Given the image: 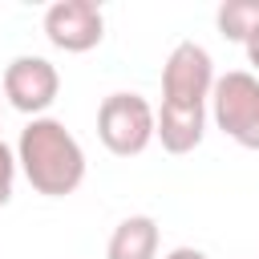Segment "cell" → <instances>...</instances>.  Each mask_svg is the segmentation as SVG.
<instances>
[{"label": "cell", "instance_id": "obj_11", "mask_svg": "<svg viewBox=\"0 0 259 259\" xmlns=\"http://www.w3.org/2000/svg\"><path fill=\"white\" fill-rule=\"evenodd\" d=\"M166 259H206V255H202L198 247H174V251H170Z\"/></svg>", "mask_w": 259, "mask_h": 259}, {"label": "cell", "instance_id": "obj_6", "mask_svg": "<svg viewBox=\"0 0 259 259\" xmlns=\"http://www.w3.org/2000/svg\"><path fill=\"white\" fill-rule=\"evenodd\" d=\"M45 36L65 53H89L105 36V16L93 0H57L45 12Z\"/></svg>", "mask_w": 259, "mask_h": 259}, {"label": "cell", "instance_id": "obj_1", "mask_svg": "<svg viewBox=\"0 0 259 259\" xmlns=\"http://www.w3.org/2000/svg\"><path fill=\"white\" fill-rule=\"evenodd\" d=\"M16 162L28 186L45 198H65L85 182V150L57 117H32L20 130Z\"/></svg>", "mask_w": 259, "mask_h": 259}, {"label": "cell", "instance_id": "obj_10", "mask_svg": "<svg viewBox=\"0 0 259 259\" xmlns=\"http://www.w3.org/2000/svg\"><path fill=\"white\" fill-rule=\"evenodd\" d=\"M16 170H20V162H16V150L0 142V206H8V198H12Z\"/></svg>", "mask_w": 259, "mask_h": 259}, {"label": "cell", "instance_id": "obj_9", "mask_svg": "<svg viewBox=\"0 0 259 259\" xmlns=\"http://www.w3.org/2000/svg\"><path fill=\"white\" fill-rule=\"evenodd\" d=\"M214 24L227 40L247 45L259 32V0H223L219 12H214Z\"/></svg>", "mask_w": 259, "mask_h": 259}, {"label": "cell", "instance_id": "obj_5", "mask_svg": "<svg viewBox=\"0 0 259 259\" xmlns=\"http://www.w3.org/2000/svg\"><path fill=\"white\" fill-rule=\"evenodd\" d=\"M61 93V73L53 61L45 57H16L4 69V97L12 109L28 113V117H45V109L57 101Z\"/></svg>", "mask_w": 259, "mask_h": 259}, {"label": "cell", "instance_id": "obj_7", "mask_svg": "<svg viewBox=\"0 0 259 259\" xmlns=\"http://www.w3.org/2000/svg\"><path fill=\"white\" fill-rule=\"evenodd\" d=\"M206 134V105H178V101H162L158 109V142L166 154H190L198 150Z\"/></svg>", "mask_w": 259, "mask_h": 259}, {"label": "cell", "instance_id": "obj_8", "mask_svg": "<svg viewBox=\"0 0 259 259\" xmlns=\"http://www.w3.org/2000/svg\"><path fill=\"white\" fill-rule=\"evenodd\" d=\"M154 255H158V223L150 214L121 219L105 243V259H154Z\"/></svg>", "mask_w": 259, "mask_h": 259}, {"label": "cell", "instance_id": "obj_4", "mask_svg": "<svg viewBox=\"0 0 259 259\" xmlns=\"http://www.w3.org/2000/svg\"><path fill=\"white\" fill-rule=\"evenodd\" d=\"M214 61L202 45L182 40L170 49L166 65H162V101H178V105H206V97L214 93Z\"/></svg>", "mask_w": 259, "mask_h": 259}, {"label": "cell", "instance_id": "obj_12", "mask_svg": "<svg viewBox=\"0 0 259 259\" xmlns=\"http://www.w3.org/2000/svg\"><path fill=\"white\" fill-rule=\"evenodd\" d=\"M243 49H247V61H251V65L259 69V32H255V36H251V40H247Z\"/></svg>", "mask_w": 259, "mask_h": 259}, {"label": "cell", "instance_id": "obj_3", "mask_svg": "<svg viewBox=\"0 0 259 259\" xmlns=\"http://www.w3.org/2000/svg\"><path fill=\"white\" fill-rule=\"evenodd\" d=\"M210 113L231 142H239L243 150H259V77L255 73L235 69L219 77L210 93Z\"/></svg>", "mask_w": 259, "mask_h": 259}, {"label": "cell", "instance_id": "obj_2", "mask_svg": "<svg viewBox=\"0 0 259 259\" xmlns=\"http://www.w3.org/2000/svg\"><path fill=\"white\" fill-rule=\"evenodd\" d=\"M158 134V109L142 93H109L97 105V138L109 154L134 158Z\"/></svg>", "mask_w": 259, "mask_h": 259}]
</instances>
